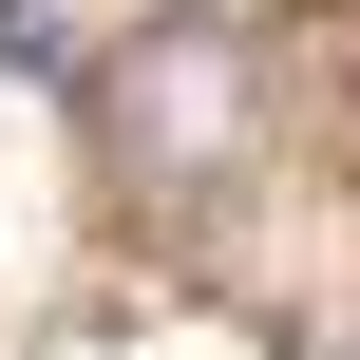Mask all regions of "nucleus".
I'll use <instances>...</instances> for the list:
<instances>
[{
	"label": "nucleus",
	"instance_id": "f257e3e1",
	"mask_svg": "<svg viewBox=\"0 0 360 360\" xmlns=\"http://www.w3.org/2000/svg\"><path fill=\"white\" fill-rule=\"evenodd\" d=\"M95 152H114L152 209L228 190V171H247V38H228V19H152V38L95 76Z\"/></svg>",
	"mask_w": 360,
	"mask_h": 360
}]
</instances>
